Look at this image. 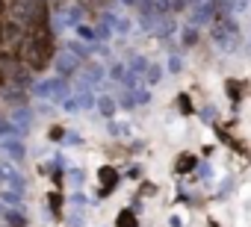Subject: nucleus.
Returning a JSON list of instances; mask_svg holds the SVG:
<instances>
[{
  "label": "nucleus",
  "mask_w": 251,
  "mask_h": 227,
  "mask_svg": "<svg viewBox=\"0 0 251 227\" xmlns=\"http://www.w3.org/2000/svg\"><path fill=\"white\" fill-rule=\"evenodd\" d=\"M12 56L33 74H42L48 71V65L53 62V36L48 27H39V30H27V36L12 45Z\"/></svg>",
  "instance_id": "nucleus-1"
},
{
  "label": "nucleus",
  "mask_w": 251,
  "mask_h": 227,
  "mask_svg": "<svg viewBox=\"0 0 251 227\" xmlns=\"http://www.w3.org/2000/svg\"><path fill=\"white\" fill-rule=\"evenodd\" d=\"M213 39H216V45H219V47H225V50H233V47L239 45V27L227 21V24L216 27V36H213Z\"/></svg>",
  "instance_id": "nucleus-2"
},
{
  "label": "nucleus",
  "mask_w": 251,
  "mask_h": 227,
  "mask_svg": "<svg viewBox=\"0 0 251 227\" xmlns=\"http://www.w3.org/2000/svg\"><path fill=\"white\" fill-rule=\"evenodd\" d=\"M3 36H6V45H18L24 36H27V27L18 21V18H3Z\"/></svg>",
  "instance_id": "nucleus-3"
},
{
  "label": "nucleus",
  "mask_w": 251,
  "mask_h": 227,
  "mask_svg": "<svg viewBox=\"0 0 251 227\" xmlns=\"http://www.w3.org/2000/svg\"><path fill=\"white\" fill-rule=\"evenodd\" d=\"M98 183H100V192H98V195H100V198H106V195L118 186V171H115V168H109V165H103V168L98 171Z\"/></svg>",
  "instance_id": "nucleus-4"
},
{
  "label": "nucleus",
  "mask_w": 251,
  "mask_h": 227,
  "mask_svg": "<svg viewBox=\"0 0 251 227\" xmlns=\"http://www.w3.org/2000/svg\"><path fill=\"white\" fill-rule=\"evenodd\" d=\"M115 227H136V212H133V209H118Z\"/></svg>",
  "instance_id": "nucleus-5"
},
{
  "label": "nucleus",
  "mask_w": 251,
  "mask_h": 227,
  "mask_svg": "<svg viewBox=\"0 0 251 227\" xmlns=\"http://www.w3.org/2000/svg\"><path fill=\"white\" fill-rule=\"evenodd\" d=\"M192 168H195V157H192V154H180L175 171H177V174H186V171H192Z\"/></svg>",
  "instance_id": "nucleus-6"
},
{
  "label": "nucleus",
  "mask_w": 251,
  "mask_h": 227,
  "mask_svg": "<svg viewBox=\"0 0 251 227\" xmlns=\"http://www.w3.org/2000/svg\"><path fill=\"white\" fill-rule=\"evenodd\" d=\"M9 15V0H0V21Z\"/></svg>",
  "instance_id": "nucleus-7"
},
{
  "label": "nucleus",
  "mask_w": 251,
  "mask_h": 227,
  "mask_svg": "<svg viewBox=\"0 0 251 227\" xmlns=\"http://www.w3.org/2000/svg\"><path fill=\"white\" fill-rule=\"evenodd\" d=\"M6 47V36H3V21H0V50Z\"/></svg>",
  "instance_id": "nucleus-8"
},
{
  "label": "nucleus",
  "mask_w": 251,
  "mask_h": 227,
  "mask_svg": "<svg viewBox=\"0 0 251 227\" xmlns=\"http://www.w3.org/2000/svg\"><path fill=\"white\" fill-rule=\"evenodd\" d=\"M6 83H9V77H6V71H3V68H0V89H3Z\"/></svg>",
  "instance_id": "nucleus-9"
},
{
  "label": "nucleus",
  "mask_w": 251,
  "mask_h": 227,
  "mask_svg": "<svg viewBox=\"0 0 251 227\" xmlns=\"http://www.w3.org/2000/svg\"><path fill=\"white\" fill-rule=\"evenodd\" d=\"M9 3H12V0H9Z\"/></svg>",
  "instance_id": "nucleus-10"
}]
</instances>
